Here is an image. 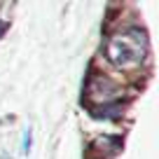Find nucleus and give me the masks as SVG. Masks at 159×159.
Masks as SVG:
<instances>
[{"mask_svg":"<svg viewBox=\"0 0 159 159\" xmlns=\"http://www.w3.org/2000/svg\"><path fill=\"white\" fill-rule=\"evenodd\" d=\"M105 54H108V61L112 66H117L122 70H134L148 56V38L138 28L119 30L108 40Z\"/></svg>","mask_w":159,"mask_h":159,"instance_id":"f257e3e1","label":"nucleus"},{"mask_svg":"<svg viewBox=\"0 0 159 159\" xmlns=\"http://www.w3.org/2000/svg\"><path fill=\"white\" fill-rule=\"evenodd\" d=\"M87 96L91 101H96V103L105 105V103H110V101H115L119 96V89L112 80L103 77V75H94L89 80V84H87Z\"/></svg>","mask_w":159,"mask_h":159,"instance_id":"f03ea898","label":"nucleus"},{"mask_svg":"<svg viewBox=\"0 0 159 159\" xmlns=\"http://www.w3.org/2000/svg\"><path fill=\"white\" fill-rule=\"evenodd\" d=\"M30 140H33V136H30V129H26V131H24V143H21V148H24L26 154L30 152Z\"/></svg>","mask_w":159,"mask_h":159,"instance_id":"7ed1b4c3","label":"nucleus"},{"mask_svg":"<svg viewBox=\"0 0 159 159\" xmlns=\"http://www.w3.org/2000/svg\"><path fill=\"white\" fill-rule=\"evenodd\" d=\"M5 28H7V24H5V21H0V38H2V33H5Z\"/></svg>","mask_w":159,"mask_h":159,"instance_id":"20e7f679","label":"nucleus"}]
</instances>
